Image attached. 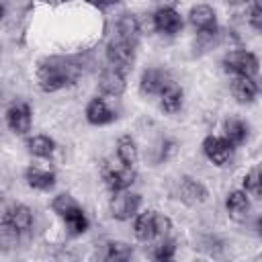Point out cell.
Here are the masks:
<instances>
[{"label":"cell","mask_w":262,"mask_h":262,"mask_svg":"<svg viewBox=\"0 0 262 262\" xmlns=\"http://www.w3.org/2000/svg\"><path fill=\"white\" fill-rule=\"evenodd\" d=\"M86 72L82 55H45L37 61V86L43 92H57L76 84Z\"/></svg>","instance_id":"6da1fadb"},{"label":"cell","mask_w":262,"mask_h":262,"mask_svg":"<svg viewBox=\"0 0 262 262\" xmlns=\"http://www.w3.org/2000/svg\"><path fill=\"white\" fill-rule=\"evenodd\" d=\"M100 176L104 180V186L111 192H119V190L131 188V184L137 178V172L133 170V166H125V164L115 166L111 160H102L100 162Z\"/></svg>","instance_id":"7a4b0ae2"},{"label":"cell","mask_w":262,"mask_h":262,"mask_svg":"<svg viewBox=\"0 0 262 262\" xmlns=\"http://www.w3.org/2000/svg\"><path fill=\"white\" fill-rule=\"evenodd\" d=\"M223 70L231 76H248V78H256L258 74V57L256 53L252 51H246V49H231L225 53L223 57Z\"/></svg>","instance_id":"3957f363"},{"label":"cell","mask_w":262,"mask_h":262,"mask_svg":"<svg viewBox=\"0 0 262 262\" xmlns=\"http://www.w3.org/2000/svg\"><path fill=\"white\" fill-rule=\"evenodd\" d=\"M139 207H141V196H139L137 192H131L129 188H127V190L113 192V196H111V201H108L111 217L117 219V221L133 219V217L139 213Z\"/></svg>","instance_id":"277c9868"},{"label":"cell","mask_w":262,"mask_h":262,"mask_svg":"<svg viewBox=\"0 0 262 262\" xmlns=\"http://www.w3.org/2000/svg\"><path fill=\"white\" fill-rule=\"evenodd\" d=\"M135 47H137V43H131V41L121 39V37L115 35L106 43V61H108V66L127 72L135 61Z\"/></svg>","instance_id":"5b68a950"},{"label":"cell","mask_w":262,"mask_h":262,"mask_svg":"<svg viewBox=\"0 0 262 262\" xmlns=\"http://www.w3.org/2000/svg\"><path fill=\"white\" fill-rule=\"evenodd\" d=\"M203 154H205V158L213 164V166H227L229 162H231V158H233V145L221 135H207L205 139H203Z\"/></svg>","instance_id":"8992f818"},{"label":"cell","mask_w":262,"mask_h":262,"mask_svg":"<svg viewBox=\"0 0 262 262\" xmlns=\"http://www.w3.org/2000/svg\"><path fill=\"white\" fill-rule=\"evenodd\" d=\"M151 27H154V31L172 37V35H176V33L182 31L184 20H182V16H180V12H178L176 8L160 6V8L151 14Z\"/></svg>","instance_id":"52a82bcc"},{"label":"cell","mask_w":262,"mask_h":262,"mask_svg":"<svg viewBox=\"0 0 262 262\" xmlns=\"http://www.w3.org/2000/svg\"><path fill=\"white\" fill-rule=\"evenodd\" d=\"M86 121L94 127H102V125H108L113 121H117V111L111 106V102L104 98V96H94L88 100L86 104Z\"/></svg>","instance_id":"ba28073f"},{"label":"cell","mask_w":262,"mask_h":262,"mask_svg":"<svg viewBox=\"0 0 262 262\" xmlns=\"http://www.w3.org/2000/svg\"><path fill=\"white\" fill-rule=\"evenodd\" d=\"M127 88V78H125V72L119 70V68H104L100 72V78H98V90L102 96H111V98H119Z\"/></svg>","instance_id":"9c48e42d"},{"label":"cell","mask_w":262,"mask_h":262,"mask_svg":"<svg viewBox=\"0 0 262 262\" xmlns=\"http://www.w3.org/2000/svg\"><path fill=\"white\" fill-rule=\"evenodd\" d=\"M172 82L170 74L162 68H145L139 78V90L145 96H160L162 90Z\"/></svg>","instance_id":"30bf717a"},{"label":"cell","mask_w":262,"mask_h":262,"mask_svg":"<svg viewBox=\"0 0 262 262\" xmlns=\"http://www.w3.org/2000/svg\"><path fill=\"white\" fill-rule=\"evenodd\" d=\"M178 199L188 207H196L209 199V190L201 180L192 176H182L178 182Z\"/></svg>","instance_id":"8fae6325"},{"label":"cell","mask_w":262,"mask_h":262,"mask_svg":"<svg viewBox=\"0 0 262 262\" xmlns=\"http://www.w3.org/2000/svg\"><path fill=\"white\" fill-rule=\"evenodd\" d=\"M31 123H33V113L31 106L27 102H14L12 106H8L6 111V125L12 133L16 135H25L31 131Z\"/></svg>","instance_id":"7c38bea8"},{"label":"cell","mask_w":262,"mask_h":262,"mask_svg":"<svg viewBox=\"0 0 262 262\" xmlns=\"http://www.w3.org/2000/svg\"><path fill=\"white\" fill-rule=\"evenodd\" d=\"M188 23L194 27V31H219L217 27V14L209 4H196L188 10Z\"/></svg>","instance_id":"4fadbf2b"},{"label":"cell","mask_w":262,"mask_h":262,"mask_svg":"<svg viewBox=\"0 0 262 262\" xmlns=\"http://www.w3.org/2000/svg\"><path fill=\"white\" fill-rule=\"evenodd\" d=\"M260 88L256 78H248V76H233L231 80V94L239 104H250L256 100Z\"/></svg>","instance_id":"5bb4252c"},{"label":"cell","mask_w":262,"mask_h":262,"mask_svg":"<svg viewBox=\"0 0 262 262\" xmlns=\"http://www.w3.org/2000/svg\"><path fill=\"white\" fill-rule=\"evenodd\" d=\"M225 207H227V215L233 221H246L248 213H250V194L244 188L231 190L225 199Z\"/></svg>","instance_id":"9a60e30c"},{"label":"cell","mask_w":262,"mask_h":262,"mask_svg":"<svg viewBox=\"0 0 262 262\" xmlns=\"http://www.w3.org/2000/svg\"><path fill=\"white\" fill-rule=\"evenodd\" d=\"M25 180L33 190H51L55 186V172L41 168V166H29L25 170Z\"/></svg>","instance_id":"2e32d148"},{"label":"cell","mask_w":262,"mask_h":262,"mask_svg":"<svg viewBox=\"0 0 262 262\" xmlns=\"http://www.w3.org/2000/svg\"><path fill=\"white\" fill-rule=\"evenodd\" d=\"M248 135H250V127H248V123H246L244 119L229 117V119L223 121V137H225L233 147L246 143Z\"/></svg>","instance_id":"e0dca14e"},{"label":"cell","mask_w":262,"mask_h":262,"mask_svg":"<svg viewBox=\"0 0 262 262\" xmlns=\"http://www.w3.org/2000/svg\"><path fill=\"white\" fill-rule=\"evenodd\" d=\"M182 102H184V92H182V88L172 80V82L162 90V94H160V106H162L164 113L174 115V113H178V111L182 108Z\"/></svg>","instance_id":"ac0fdd59"},{"label":"cell","mask_w":262,"mask_h":262,"mask_svg":"<svg viewBox=\"0 0 262 262\" xmlns=\"http://www.w3.org/2000/svg\"><path fill=\"white\" fill-rule=\"evenodd\" d=\"M154 213L156 211H143V213H137L133 217V233L139 242H154L158 235H156V227H154Z\"/></svg>","instance_id":"d6986e66"},{"label":"cell","mask_w":262,"mask_h":262,"mask_svg":"<svg viewBox=\"0 0 262 262\" xmlns=\"http://www.w3.org/2000/svg\"><path fill=\"white\" fill-rule=\"evenodd\" d=\"M139 33H141V20L133 12H123L117 18V37L127 39L131 43H137Z\"/></svg>","instance_id":"ffe728a7"},{"label":"cell","mask_w":262,"mask_h":262,"mask_svg":"<svg viewBox=\"0 0 262 262\" xmlns=\"http://www.w3.org/2000/svg\"><path fill=\"white\" fill-rule=\"evenodd\" d=\"M61 221H63V225H66V231H68L72 237L86 233L88 227H90V221H88V217H86V213L82 211L80 205L74 207L72 211H68L66 215H61Z\"/></svg>","instance_id":"44dd1931"},{"label":"cell","mask_w":262,"mask_h":262,"mask_svg":"<svg viewBox=\"0 0 262 262\" xmlns=\"http://www.w3.org/2000/svg\"><path fill=\"white\" fill-rule=\"evenodd\" d=\"M27 149H29V154H31V156L47 160V158H51V156L55 154L57 143H55L49 135L39 133V135H31V137L27 139Z\"/></svg>","instance_id":"7402d4cb"},{"label":"cell","mask_w":262,"mask_h":262,"mask_svg":"<svg viewBox=\"0 0 262 262\" xmlns=\"http://www.w3.org/2000/svg\"><path fill=\"white\" fill-rule=\"evenodd\" d=\"M117 160L125 166H135L139 160V147L137 141L131 135H121L117 139Z\"/></svg>","instance_id":"603a6c76"},{"label":"cell","mask_w":262,"mask_h":262,"mask_svg":"<svg viewBox=\"0 0 262 262\" xmlns=\"http://www.w3.org/2000/svg\"><path fill=\"white\" fill-rule=\"evenodd\" d=\"M8 223L14 229H18L20 233H27L33 227V211L23 203H12L10 215H8Z\"/></svg>","instance_id":"cb8c5ba5"},{"label":"cell","mask_w":262,"mask_h":262,"mask_svg":"<svg viewBox=\"0 0 262 262\" xmlns=\"http://www.w3.org/2000/svg\"><path fill=\"white\" fill-rule=\"evenodd\" d=\"M133 256V246L127 242H108L104 250V260L108 262H125Z\"/></svg>","instance_id":"d4e9b609"},{"label":"cell","mask_w":262,"mask_h":262,"mask_svg":"<svg viewBox=\"0 0 262 262\" xmlns=\"http://www.w3.org/2000/svg\"><path fill=\"white\" fill-rule=\"evenodd\" d=\"M217 45V31H196V37L192 41L194 55H203L211 51Z\"/></svg>","instance_id":"484cf974"},{"label":"cell","mask_w":262,"mask_h":262,"mask_svg":"<svg viewBox=\"0 0 262 262\" xmlns=\"http://www.w3.org/2000/svg\"><path fill=\"white\" fill-rule=\"evenodd\" d=\"M74 207H78V201H76L70 192H59V194H55V196L51 199V211H53L57 217L66 215V213L72 211Z\"/></svg>","instance_id":"4316f807"},{"label":"cell","mask_w":262,"mask_h":262,"mask_svg":"<svg viewBox=\"0 0 262 262\" xmlns=\"http://www.w3.org/2000/svg\"><path fill=\"white\" fill-rule=\"evenodd\" d=\"M260 184H262V180H260V168L254 166V168L244 176V190H246L248 194L260 199V192H262Z\"/></svg>","instance_id":"83f0119b"},{"label":"cell","mask_w":262,"mask_h":262,"mask_svg":"<svg viewBox=\"0 0 262 262\" xmlns=\"http://www.w3.org/2000/svg\"><path fill=\"white\" fill-rule=\"evenodd\" d=\"M174 254H176V244H174V239L162 237V242L154 246L151 258H154V260H172Z\"/></svg>","instance_id":"f1b7e54d"},{"label":"cell","mask_w":262,"mask_h":262,"mask_svg":"<svg viewBox=\"0 0 262 262\" xmlns=\"http://www.w3.org/2000/svg\"><path fill=\"white\" fill-rule=\"evenodd\" d=\"M246 20L254 31L262 29V6H260V0H250V10L246 12Z\"/></svg>","instance_id":"f546056e"},{"label":"cell","mask_w":262,"mask_h":262,"mask_svg":"<svg viewBox=\"0 0 262 262\" xmlns=\"http://www.w3.org/2000/svg\"><path fill=\"white\" fill-rule=\"evenodd\" d=\"M154 227H156V235L158 237H166L170 233V229H172V219L168 215L156 211L154 213Z\"/></svg>","instance_id":"4dcf8cb0"},{"label":"cell","mask_w":262,"mask_h":262,"mask_svg":"<svg viewBox=\"0 0 262 262\" xmlns=\"http://www.w3.org/2000/svg\"><path fill=\"white\" fill-rule=\"evenodd\" d=\"M176 143L170 141V139H160V143L156 145V162H164L170 158V154L174 151Z\"/></svg>","instance_id":"1f68e13d"},{"label":"cell","mask_w":262,"mask_h":262,"mask_svg":"<svg viewBox=\"0 0 262 262\" xmlns=\"http://www.w3.org/2000/svg\"><path fill=\"white\" fill-rule=\"evenodd\" d=\"M10 207H12V201L0 196V225L8 223V215H10Z\"/></svg>","instance_id":"d6a6232c"},{"label":"cell","mask_w":262,"mask_h":262,"mask_svg":"<svg viewBox=\"0 0 262 262\" xmlns=\"http://www.w3.org/2000/svg\"><path fill=\"white\" fill-rule=\"evenodd\" d=\"M160 2V6H168V8H176V4L180 2V0H158Z\"/></svg>","instance_id":"836d02e7"},{"label":"cell","mask_w":262,"mask_h":262,"mask_svg":"<svg viewBox=\"0 0 262 262\" xmlns=\"http://www.w3.org/2000/svg\"><path fill=\"white\" fill-rule=\"evenodd\" d=\"M225 4H229V6H239V4H244V2H248V0H223Z\"/></svg>","instance_id":"e575fe53"},{"label":"cell","mask_w":262,"mask_h":262,"mask_svg":"<svg viewBox=\"0 0 262 262\" xmlns=\"http://www.w3.org/2000/svg\"><path fill=\"white\" fill-rule=\"evenodd\" d=\"M2 16H4V4L0 2V18H2Z\"/></svg>","instance_id":"d590c367"},{"label":"cell","mask_w":262,"mask_h":262,"mask_svg":"<svg viewBox=\"0 0 262 262\" xmlns=\"http://www.w3.org/2000/svg\"><path fill=\"white\" fill-rule=\"evenodd\" d=\"M0 96H2V88H0Z\"/></svg>","instance_id":"8d00e7d4"}]
</instances>
